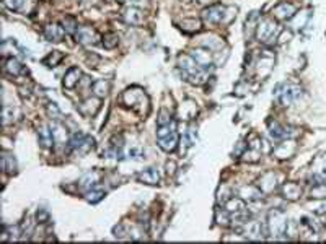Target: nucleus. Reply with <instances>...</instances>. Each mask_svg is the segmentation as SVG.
I'll use <instances>...</instances> for the list:
<instances>
[{
    "mask_svg": "<svg viewBox=\"0 0 326 244\" xmlns=\"http://www.w3.org/2000/svg\"><path fill=\"white\" fill-rule=\"evenodd\" d=\"M64 30L66 33H71V34H75V31L79 30V23H77V20H75L74 17H66L64 18Z\"/></svg>",
    "mask_w": 326,
    "mask_h": 244,
    "instance_id": "4c0bfd02",
    "label": "nucleus"
},
{
    "mask_svg": "<svg viewBox=\"0 0 326 244\" xmlns=\"http://www.w3.org/2000/svg\"><path fill=\"white\" fill-rule=\"evenodd\" d=\"M259 156H261L259 150L246 148L243 155H241V159H243V161H248V163H256V161H259Z\"/></svg>",
    "mask_w": 326,
    "mask_h": 244,
    "instance_id": "c9c22d12",
    "label": "nucleus"
},
{
    "mask_svg": "<svg viewBox=\"0 0 326 244\" xmlns=\"http://www.w3.org/2000/svg\"><path fill=\"white\" fill-rule=\"evenodd\" d=\"M287 225H289V221H287L286 213H284L282 210H277V208H274V210H271L268 215L266 233L274 236V238H279L281 234H286Z\"/></svg>",
    "mask_w": 326,
    "mask_h": 244,
    "instance_id": "7ed1b4c3",
    "label": "nucleus"
},
{
    "mask_svg": "<svg viewBox=\"0 0 326 244\" xmlns=\"http://www.w3.org/2000/svg\"><path fill=\"white\" fill-rule=\"evenodd\" d=\"M106 195V192L105 191H101V189H90V191H87L85 192V199L90 202V204H96V202H100L103 197Z\"/></svg>",
    "mask_w": 326,
    "mask_h": 244,
    "instance_id": "72a5a7b5",
    "label": "nucleus"
},
{
    "mask_svg": "<svg viewBox=\"0 0 326 244\" xmlns=\"http://www.w3.org/2000/svg\"><path fill=\"white\" fill-rule=\"evenodd\" d=\"M2 168L7 174H15L17 173V159L13 158L12 155H9V153H5V155L2 156Z\"/></svg>",
    "mask_w": 326,
    "mask_h": 244,
    "instance_id": "2f4dec72",
    "label": "nucleus"
},
{
    "mask_svg": "<svg viewBox=\"0 0 326 244\" xmlns=\"http://www.w3.org/2000/svg\"><path fill=\"white\" fill-rule=\"evenodd\" d=\"M295 13H297V9H295V7H294L292 4L284 2V4H281V5L276 7L274 12H273V15H274V18L286 22V20H292Z\"/></svg>",
    "mask_w": 326,
    "mask_h": 244,
    "instance_id": "aec40b11",
    "label": "nucleus"
},
{
    "mask_svg": "<svg viewBox=\"0 0 326 244\" xmlns=\"http://www.w3.org/2000/svg\"><path fill=\"white\" fill-rule=\"evenodd\" d=\"M181 2H184V4H188V2H192V0H181Z\"/></svg>",
    "mask_w": 326,
    "mask_h": 244,
    "instance_id": "09e8293b",
    "label": "nucleus"
},
{
    "mask_svg": "<svg viewBox=\"0 0 326 244\" xmlns=\"http://www.w3.org/2000/svg\"><path fill=\"white\" fill-rule=\"evenodd\" d=\"M178 67L181 68L183 75H186V73L192 72L194 68H198L199 65L196 64V60L191 57V54H181V55H178Z\"/></svg>",
    "mask_w": 326,
    "mask_h": 244,
    "instance_id": "a878e982",
    "label": "nucleus"
},
{
    "mask_svg": "<svg viewBox=\"0 0 326 244\" xmlns=\"http://www.w3.org/2000/svg\"><path fill=\"white\" fill-rule=\"evenodd\" d=\"M258 187L263 191V194L274 192L277 189V176H276L273 171L263 174L261 179H259V183H258Z\"/></svg>",
    "mask_w": 326,
    "mask_h": 244,
    "instance_id": "6ab92c4d",
    "label": "nucleus"
},
{
    "mask_svg": "<svg viewBox=\"0 0 326 244\" xmlns=\"http://www.w3.org/2000/svg\"><path fill=\"white\" fill-rule=\"evenodd\" d=\"M126 156L129 159H144L145 158V151L141 148V146H133V148H129Z\"/></svg>",
    "mask_w": 326,
    "mask_h": 244,
    "instance_id": "ea45409f",
    "label": "nucleus"
},
{
    "mask_svg": "<svg viewBox=\"0 0 326 244\" xmlns=\"http://www.w3.org/2000/svg\"><path fill=\"white\" fill-rule=\"evenodd\" d=\"M69 146L72 151H77L79 155H85V153L92 151L95 148V140L90 135L83 134V132H77L71 137L69 140Z\"/></svg>",
    "mask_w": 326,
    "mask_h": 244,
    "instance_id": "423d86ee",
    "label": "nucleus"
},
{
    "mask_svg": "<svg viewBox=\"0 0 326 244\" xmlns=\"http://www.w3.org/2000/svg\"><path fill=\"white\" fill-rule=\"evenodd\" d=\"M198 2H199V4H209L211 0H198Z\"/></svg>",
    "mask_w": 326,
    "mask_h": 244,
    "instance_id": "de8ad7c7",
    "label": "nucleus"
},
{
    "mask_svg": "<svg viewBox=\"0 0 326 244\" xmlns=\"http://www.w3.org/2000/svg\"><path fill=\"white\" fill-rule=\"evenodd\" d=\"M225 208L230 215H240V213L245 212L246 204L241 197H232L225 202Z\"/></svg>",
    "mask_w": 326,
    "mask_h": 244,
    "instance_id": "393cba45",
    "label": "nucleus"
},
{
    "mask_svg": "<svg viewBox=\"0 0 326 244\" xmlns=\"http://www.w3.org/2000/svg\"><path fill=\"white\" fill-rule=\"evenodd\" d=\"M297 151V143L292 138H284L281 143H277L273 150V156L277 159H287L290 156H294V153Z\"/></svg>",
    "mask_w": 326,
    "mask_h": 244,
    "instance_id": "1a4fd4ad",
    "label": "nucleus"
},
{
    "mask_svg": "<svg viewBox=\"0 0 326 244\" xmlns=\"http://www.w3.org/2000/svg\"><path fill=\"white\" fill-rule=\"evenodd\" d=\"M157 143L166 153H171V151L176 150V146L179 143V135H178L175 121H173L171 124H168V125H158V129H157Z\"/></svg>",
    "mask_w": 326,
    "mask_h": 244,
    "instance_id": "f257e3e1",
    "label": "nucleus"
},
{
    "mask_svg": "<svg viewBox=\"0 0 326 244\" xmlns=\"http://www.w3.org/2000/svg\"><path fill=\"white\" fill-rule=\"evenodd\" d=\"M46 109H47V114H49L51 119H54V121H59L60 119L62 113H60V109H59V106L55 103H49Z\"/></svg>",
    "mask_w": 326,
    "mask_h": 244,
    "instance_id": "79ce46f5",
    "label": "nucleus"
},
{
    "mask_svg": "<svg viewBox=\"0 0 326 244\" xmlns=\"http://www.w3.org/2000/svg\"><path fill=\"white\" fill-rule=\"evenodd\" d=\"M80 80H82V72H80V68H79V67H71V68H69V70L66 72L62 83H64V88L72 90V88H75V87L79 85Z\"/></svg>",
    "mask_w": 326,
    "mask_h": 244,
    "instance_id": "412c9836",
    "label": "nucleus"
},
{
    "mask_svg": "<svg viewBox=\"0 0 326 244\" xmlns=\"http://www.w3.org/2000/svg\"><path fill=\"white\" fill-rule=\"evenodd\" d=\"M15 114H20V111L17 108H9V106H5L4 108V124H10L15 121Z\"/></svg>",
    "mask_w": 326,
    "mask_h": 244,
    "instance_id": "58836bf2",
    "label": "nucleus"
},
{
    "mask_svg": "<svg viewBox=\"0 0 326 244\" xmlns=\"http://www.w3.org/2000/svg\"><path fill=\"white\" fill-rule=\"evenodd\" d=\"M36 218L39 223H46L47 220H49V213H47L46 210H43V208H39L38 213H36Z\"/></svg>",
    "mask_w": 326,
    "mask_h": 244,
    "instance_id": "a18cd8bd",
    "label": "nucleus"
},
{
    "mask_svg": "<svg viewBox=\"0 0 326 244\" xmlns=\"http://www.w3.org/2000/svg\"><path fill=\"white\" fill-rule=\"evenodd\" d=\"M44 38L47 41H51V43H60L62 39L66 36V30L64 26H60L57 23H49L44 26Z\"/></svg>",
    "mask_w": 326,
    "mask_h": 244,
    "instance_id": "4468645a",
    "label": "nucleus"
},
{
    "mask_svg": "<svg viewBox=\"0 0 326 244\" xmlns=\"http://www.w3.org/2000/svg\"><path fill=\"white\" fill-rule=\"evenodd\" d=\"M292 132H290V127H286V125H281L279 122H271L269 124V137L271 140L281 142L284 138H290Z\"/></svg>",
    "mask_w": 326,
    "mask_h": 244,
    "instance_id": "dca6fc26",
    "label": "nucleus"
},
{
    "mask_svg": "<svg viewBox=\"0 0 326 244\" xmlns=\"http://www.w3.org/2000/svg\"><path fill=\"white\" fill-rule=\"evenodd\" d=\"M114 2H124V0H114Z\"/></svg>",
    "mask_w": 326,
    "mask_h": 244,
    "instance_id": "8fccbe9b",
    "label": "nucleus"
},
{
    "mask_svg": "<svg viewBox=\"0 0 326 244\" xmlns=\"http://www.w3.org/2000/svg\"><path fill=\"white\" fill-rule=\"evenodd\" d=\"M75 41L83 46H95L100 41L98 31L92 26H79V30L75 31Z\"/></svg>",
    "mask_w": 326,
    "mask_h": 244,
    "instance_id": "6e6552de",
    "label": "nucleus"
},
{
    "mask_svg": "<svg viewBox=\"0 0 326 244\" xmlns=\"http://www.w3.org/2000/svg\"><path fill=\"white\" fill-rule=\"evenodd\" d=\"M212 51L211 49H207V47H196V49H192L191 51V57L196 60V64L199 67H203V68H209L212 65Z\"/></svg>",
    "mask_w": 326,
    "mask_h": 244,
    "instance_id": "9b49d317",
    "label": "nucleus"
},
{
    "mask_svg": "<svg viewBox=\"0 0 326 244\" xmlns=\"http://www.w3.org/2000/svg\"><path fill=\"white\" fill-rule=\"evenodd\" d=\"M126 2H127V4H133V5H134V4H139V2H141V0H126Z\"/></svg>",
    "mask_w": 326,
    "mask_h": 244,
    "instance_id": "49530a36",
    "label": "nucleus"
},
{
    "mask_svg": "<svg viewBox=\"0 0 326 244\" xmlns=\"http://www.w3.org/2000/svg\"><path fill=\"white\" fill-rule=\"evenodd\" d=\"M109 88H111V83L108 80H105V78H101V80H96L92 85V92H93L95 96L105 98L109 93Z\"/></svg>",
    "mask_w": 326,
    "mask_h": 244,
    "instance_id": "c756f323",
    "label": "nucleus"
},
{
    "mask_svg": "<svg viewBox=\"0 0 326 244\" xmlns=\"http://www.w3.org/2000/svg\"><path fill=\"white\" fill-rule=\"evenodd\" d=\"M122 103L126 104L127 108H133L134 111L141 114H147L149 113V96L145 95L144 90L141 88H129L122 93Z\"/></svg>",
    "mask_w": 326,
    "mask_h": 244,
    "instance_id": "f03ea898",
    "label": "nucleus"
},
{
    "mask_svg": "<svg viewBox=\"0 0 326 244\" xmlns=\"http://www.w3.org/2000/svg\"><path fill=\"white\" fill-rule=\"evenodd\" d=\"M100 106H101V98H98V96H93L92 98V96H90L83 103H80L79 111H80L82 116L92 117V116H95L96 113H98Z\"/></svg>",
    "mask_w": 326,
    "mask_h": 244,
    "instance_id": "f8f14e48",
    "label": "nucleus"
},
{
    "mask_svg": "<svg viewBox=\"0 0 326 244\" xmlns=\"http://www.w3.org/2000/svg\"><path fill=\"white\" fill-rule=\"evenodd\" d=\"M2 2H4V5H5L9 10L17 12V10H20V9L23 7L25 0H2Z\"/></svg>",
    "mask_w": 326,
    "mask_h": 244,
    "instance_id": "37998d69",
    "label": "nucleus"
},
{
    "mask_svg": "<svg viewBox=\"0 0 326 244\" xmlns=\"http://www.w3.org/2000/svg\"><path fill=\"white\" fill-rule=\"evenodd\" d=\"M101 39H103L101 44L106 49H114L117 44H119V36H117L116 33H106Z\"/></svg>",
    "mask_w": 326,
    "mask_h": 244,
    "instance_id": "473e14b6",
    "label": "nucleus"
},
{
    "mask_svg": "<svg viewBox=\"0 0 326 244\" xmlns=\"http://www.w3.org/2000/svg\"><path fill=\"white\" fill-rule=\"evenodd\" d=\"M38 140L39 143L44 146V148H51L54 145V137H52V132L51 127H46V125H41L38 129Z\"/></svg>",
    "mask_w": 326,
    "mask_h": 244,
    "instance_id": "c85d7f7f",
    "label": "nucleus"
},
{
    "mask_svg": "<svg viewBox=\"0 0 326 244\" xmlns=\"http://www.w3.org/2000/svg\"><path fill=\"white\" fill-rule=\"evenodd\" d=\"M225 15H227V7L214 4L209 5L207 9L203 10V20L209 25H219L225 22Z\"/></svg>",
    "mask_w": 326,
    "mask_h": 244,
    "instance_id": "0eeeda50",
    "label": "nucleus"
},
{
    "mask_svg": "<svg viewBox=\"0 0 326 244\" xmlns=\"http://www.w3.org/2000/svg\"><path fill=\"white\" fill-rule=\"evenodd\" d=\"M238 195L245 202H256V200H259L263 197V191L259 189V187H256V186H243L238 191Z\"/></svg>",
    "mask_w": 326,
    "mask_h": 244,
    "instance_id": "4be33fe9",
    "label": "nucleus"
},
{
    "mask_svg": "<svg viewBox=\"0 0 326 244\" xmlns=\"http://www.w3.org/2000/svg\"><path fill=\"white\" fill-rule=\"evenodd\" d=\"M51 132H52V137H54V143L55 145H66L69 143V132L67 127L60 121H52V124L49 125Z\"/></svg>",
    "mask_w": 326,
    "mask_h": 244,
    "instance_id": "ddd939ff",
    "label": "nucleus"
},
{
    "mask_svg": "<svg viewBox=\"0 0 326 244\" xmlns=\"http://www.w3.org/2000/svg\"><path fill=\"white\" fill-rule=\"evenodd\" d=\"M160 173H158L155 168H147L141 173H137V181L142 184H149V186H157L160 184Z\"/></svg>",
    "mask_w": 326,
    "mask_h": 244,
    "instance_id": "a211bd4d",
    "label": "nucleus"
},
{
    "mask_svg": "<svg viewBox=\"0 0 326 244\" xmlns=\"http://www.w3.org/2000/svg\"><path fill=\"white\" fill-rule=\"evenodd\" d=\"M302 96V88L294 83H282L276 88L274 98L282 106H292V104Z\"/></svg>",
    "mask_w": 326,
    "mask_h": 244,
    "instance_id": "39448f33",
    "label": "nucleus"
},
{
    "mask_svg": "<svg viewBox=\"0 0 326 244\" xmlns=\"http://www.w3.org/2000/svg\"><path fill=\"white\" fill-rule=\"evenodd\" d=\"M4 68H5V72H7V73H10V75H13V76H18V75H25V73H28V70L25 68V65H23L18 59H15V57L7 59V60H5Z\"/></svg>",
    "mask_w": 326,
    "mask_h": 244,
    "instance_id": "5701e85b",
    "label": "nucleus"
},
{
    "mask_svg": "<svg viewBox=\"0 0 326 244\" xmlns=\"http://www.w3.org/2000/svg\"><path fill=\"white\" fill-rule=\"evenodd\" d=\"M196 114H198V106H196V103L191 101V100L183 103L181 106H179V119L191 121L196 117Z\"/></svg>",
    "mask_w": 326,
    "mask_h": 244,
    "instance_id": "b1692460",
    "label": "nucleus"
},
{
    "mask_svg": "<svg viewBox=\"0 0 326 244\" xmlns=\"http://www.w3.org/2000/svg\"><path fill=\"white\" fill-rule=\"evenodd\" d=\"M216 220H217L219 225H222V226H228V225H230L232 218H230V213L227 212L225 207H224V208H217V212H216Z\"/></svg>",
    "mask_w": 326,
    "mask_h": 244,
    "instance_id": "f704fd0d",
    "label": "nucleus"
},
{
    "mask_svg": "<svg viewBox=\"0 0 326 244\" xmlns=\"http://www.w3.org/2000/svg\"><path fill=\"white\" fill-rule=\"evenodd\" d=\"M263 225L256 220H245V223L240 228V233L245 234V238L248 239H261L263 238Z\"/></svg>",
    "mask_w": 326,
    "mask_h": 244,
    "instance_id": "9d476101",
    "label": "nucleus"
},
{
    "mask_svg": "<svg viewBox=\"0 0 326 244\" xmlns=\"http://www.w3.org/2000/svg\"><path fill=\"white\" fill-rule=\"evenodd\" d=\"M282 195L287 200H297L302 195V187L297 183H286L282 186Z\"/></svg>",
    "mask_w": 326,
    "mask_h": 244,
    "instance_id": "bb28decb",
    "label": "nucleus"
},
{
    "mask_svg": "<svg viewBox=\"0 0 326 244\" xmlns=\"http://www.w3.org/2000/svg\"><path fill=\"white\" fill-rule=\"evenodd\" d=\"M171 122H173L171 114L166 109H162L160 113H158V117H157V125H168Z\"/></svg>",
    "mask_w": 326,
    "mask_h": 244,
    "instance_id": "a19ab883",
    "label": "nucleus"
},
{
    "mask_svg": "<svg viewBox=\"0 0 326 244\" xmlns=\"http://www.w3.org/2000/svg\"><path fill=\"white\" fill-rule=\"evenodd\" d=\"M122 18L127 25L139 26L144 23V12L141 9H137L134 5H129L126 10L122 12Z\"/></svg>",
    "mask_w": 326,
    "mask_h": 244,
    "instance_id": "2eb2a0df",
    "label": "nucleus"
},
{
    "mask_svg": "<svg viewBox=\"0 0 326 244\" xmlns=\"http://www.w3.org/2000/svg\"><path fill=\"white\" fill-rule=\"evenodd\" d=\"M179 28H181V31L188 33V34H192V33H199L203 30V22L201 20H196V18H184L181 23H179Z\"/></svg>",
    "mask_w": 326,
    "mask_h": 244,
    "instance_id": "cd10ccee",
    "label": "nucleus"
},
{
    "mask_svg": "<svg viewBox=\"0 0 326 244\" xmlns=\"http://www.w3.org/2000/svg\"><path fill=\"white\" fill-rule=\"evenodd\" d=\"M308 18H310V15L307 12H302V18H300V15H294V18H292V26L295 28V30H303L305 28V25H307V22H308Z\"/></svg>",
    "mask_w": 326,
    "mask_h": 244,
    "instance_id": "e433bc0d",
    "label": "nucleus"
},
{
    "mask_svg": "<svg viewBox=\"0 0 326 244\" xmlns=\"http://www.w3.org/2000/svg\"><path fill=\"white\" fill-rule=\"evenodd\" d=\"M277 33H279V26H277V23L271 18H265V20H261V22H258L256 30H254L256 39H258L261 44H273L277 38Z\"/></svg>",
    "mask_w": 326,
    "mask_h": 244,
    "instance_id": "20e7f679",
    "label": "nucleus"
},
{
    "mask_svg": "<svg viewBox=\"0 0 326 244\" xmlns=\"http://www.w3.org/2000/svg\"><path fill=\"white\" fill-rule=\"evenodd\" d=\"M62 60H64V54H62L60 51H52V52H49V54H47L46 57L43 59V64H44L46 67L52 68V67H57Z\"/></svg>",
    "mask_w": 326,
    "mask_h": 244,
    "instance_id": "7c9ffc66",
    "label": "nucleus"
},
{
    "mask_svg": "<svg viewBox=\"0 0 326 244\" xmlns=\"http://www.w3.org/2000/svg\"><path fill=\"white\" fill-rule=\"evenodd\" d=\"M114 236L116 238H124V234H127V231H126V226L124 225H117V226H114Z\"/></svg>",
    "mask_w": 326,
    "mask_h": 244,
    "instance_id": "c03bdc74",
    "label": "nucleus"
},
{
    "mask_svg": "<svg viewBox=\"0 0 326 244\" xmlns=\"http://www.w3.org/2000/svg\"><path fill=\"white\" fill-rule=\"evenodd\" d=\"M100 173L98 171H88L85 173L83 176L79 179V187L83 191V192H87L90 189H93V187H96V184L100 183Z\"/></svg>",
    "mask_w": 326,
    "mask_h": 244,
    "instance_id": "f3484780",
    "label": "nucleus"
}]
</instances>
